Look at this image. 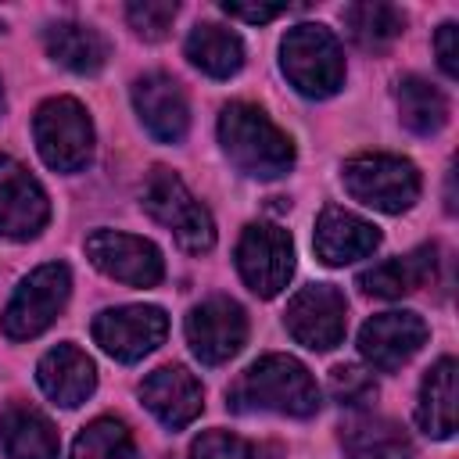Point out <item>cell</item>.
I'll use <instances>...</instances> for the list:
<instances>
[{"label": "cell", "mask_w": 459, "mask_h": 459, "mask_svg": "<svg viewBox=\"0 0 459 459\" xmlns=\"http://www.w3.org/2000/svg\"><path fill=\"white\" fill-rule=\"evenodd\" d=\"M230 405L237 412H280L312 416L319 409V387L312 373L290 355H262L230 387Z\"/></svg>", "instance_id": "1"}, {"label": "cell", "mask_w": 459, "mask_h": 459, "mask_svg": "<svg viewBox=\"0 0 459 459\" xmlns=\"http://www.w3.org/2000/svg\"><path fill=\"white\" fill-rule=\"evenodd\" d=\"M219 140L230 161L255 179H276L294 165L290 136L255 104H226L219 115Z\"/></svg>", "instance_id": "2"}, {"label": "cell", "mask_w": 459, "mask_h": 459, "mask_svg": "<svg viewBox=\"0 0 459 459\" xmlns=\"http://www.w3.org/2000/svg\"><path fill=\"white\" fill-rule=\"evenodd\" d=\"M280 65L290 86L305 97H330L344 82V54L326 25H294L280 43Z\"/></svg>", "instance_id": "3"}, {"label": "cell", "mask_w": 459, "mask_h": 459, "mask_svg": "<svg viewBox=\"0 0 459 459\" xmlns=\"http://www.w3.org/2000/svg\"><path fill=\"white\" fill-rule=\"evenodd\" d=\"M344 186L366 208L398 215L420 197V172L398 154H355L344 161Z\"/></svg>", "instance_id": "4"}, {"label": "cell", "mask_w": 459, "mask_h": 459, "mask_svg": "<svg viewBox=\"0 0 459 459\" xmlns=\"http://www.w3.org/2000/svg\"><path fill=\"white\" fill-rule=\"evenodd\" d=\"M39 158L57 172H79L93 154V126L79 100L50 97L32 118Z\"/></svg>", "instance_id": "5"}, {"label": "cell", "mask_w": 459, "mask_h": 459, "mask_svg": "<svg viewBox=\"0 0 459 459\" xmlns=\"http://www.w3.org/2000/svg\"><path fill=\"white\" fill-rule=\"evenodd\" d=\"M143 208L165 226L172 230V237L179 240V247L186 251H208L215 244V226L208 208L183 186V179L169 169H151L147 183H143Z\"/></svg>", "instance_id": "6"}, {"label": "cell", "mask_w": 459, "mask_h": 459, "mask_svg": "<svg viewBox=\"0 0 459 459\" xmlns=\"http://www.w3.org/2000/svg\"><path fill=\"white\" fill-rule=\"evenodd\" d=\"M68 290H72V273L65 262H47L32 269L4 308V333L14 341L43 333L65 308Z\"/></svg>", "instance_id": "7"}, {"label": "cell", "mask_w": 459, "mask_h": 459, "mask_svg": "<svg viewBox=\"0 0 459 459\" xmlns=\"http://www.w3.org/2000/svg\"><path fill=\"white\" fill-rule=\"evenodd\" d=\"M237 269L258 298H276L294 273V240L273 222H251L237 240Z\"/></svg>", "instance_id": "8"}, {"label": "cell", "mask_w": 459, "mask_h": 459, "mask_svg": "<svg viewBox=\"0 0 459 459\" xmlns=\"http://www.w3.org/2000/svg\"><path fill=\"white\" fill-rule=\"evenodd\" d=\"M287 330L298 344L312 351H330L344 341L348 330V301L330 283L301 287L287 305Z\"/></svg>", "instance_id": "9"}, {"label": "cell", "mask_w": 459, "mask_h": 459, "mask_svg": "<svg viewBox=\"0 0 459 459\" xmlns=\"http://www.w3.org/2000/svg\"><path fill=\"white\" fill-rule=\"evenodd\" d=\"M169 333V316L158 305H122L104 308L93 319V341L118 362H136L151 355Z\"/></svg>", "instance_id": "10"}, {"label": "cell", "mask_w": 459, "mask_h": 459, "mask_svg": "<svg viewBox=\"0 0 459 459\" xmlns=\"http://www.w3.org/2000/svg\"><path fill=\"white\" fill-rule=\"evenodd\" d=\"M86 255L104 276H111L118 283H129V287H154L165 276L161 251L151 240L133 237V233L93 230L86 237Z\"/></svg>", "instance_id": "11"}, {"label": "cell", "mask_w": 459, "mask_h": 459, "mask_svg": "<svg viewBox=\"0 0 459 459\" xmlns=\"http://www.w3.org/2000/svg\"><path fill=\"white\" fill-rule=\"evenodd\" d=\"M183 330H186V341H190L194 355L208 366H219V362L233 359L244 348L247 316L233 298L215 294V298H204L201 305L190 308Z\"/></svg>", "instance_id": "12"}, {"label": "cell", "mask_w": 459, "mask_h": 459, "mask_svg": "<svg viewBox=\"0 0 459 459\" xmlns=\"http://www.w3.org/2000/svg\"><path fill=\"white\" fill-rule=\"evenodd\" d=\"M50 219V201L36 176L7 154H0V237L32 240Z\"/></svg>", "instance_id": "13"}, {"label": "cell", "mask_w": 459, "mask_h": 459, "mask_svg": "<svg viewBox=\"0 0 459 459\" xmlns=\"http://www.w3.org/2000/svg\"><path fill=\"white\" fill-rule=\"evenodd\" d=\"M423 341H427V323L416 312H380L359 330V351L380 373L405 366L423 348Z\"/></svg>", "instance_id": "14"}, {"label": "cell", "mask_w": 459, "mask_h": 459, "mask_svg": "<svg viewBox=\"0 0 459 459\" xmlns=\"http://www.w3.org/2000/svg\"><path fill=\"white\" fill-rule=\"evenodd\" d=\"M133 104L140 122L147 126V133L161 143H179L186 136L190 126V108L186 97L179 90V82L165 72H151L143 79H136L133 86Z\"/></svg>", "instance_id": "15"}, {"label": "cell", "mask_w": 459, "mask_h": 459, "mask_svg": "<svg viewBox=\"0 0 459 459\" xmlns=\"http://www.w3.org/2000/svg\"><path fill=\"white\" fill-rule=\"evenodd\" d=\"M140 398L143 405L172 430L194 423L201 416V384L194 380V373H186L183 366H161L154 369L143 384H140Z\"/></svg>", "instance_id": "16"}, {"label": "cell", "mask_w": 459, "mask_h": 459, "mask_svg": "<svg viewBox=\"0 0 459 459\" xmlns=\"http://www.w3.org/2000/svg\"><path fill=\"white\" fill-rule=\"evenodd\" d=\"M36 380H39V387H43L47 398H54L57 405L72 409V405H82L93 394V387H97V366H93V359L82 348L57 344V348H50L39 359Z\"/></svg>", "instance_id": "17"}, {"label": "cell", "mask_w": 459, "mask_h": 459, "mask_svg": "<svg viewBox=\"0 0 459 459\" xmlns=\"http://www.w3.org/2000/svg\"><path fill=\"white\" fill-rule=\"evenodd\" d=\"M377 244H380L377 226L359 219L355 212L326 204L316 219V251L326 265H348L355 258H366L377 251Z\"/></svg>", "instance_id": "18"}, {"label": "cell", "mask_w": 459, "mask_h": 459, "mask_svg": "<svg viewBox=\"0 0 459 459\" xmlns=\"http://www.w3.org/2000/svg\"><path fill=\"white\" fill-rule=\"evenodd\" d=\"M434 273H437V247L423 244L409 255H398V258H387V262L366 269L359 276V287L373 298H402V294H412V290L434 283Z\"/></svg>", "instance_id": "19"}, {"label": "cell", "mask_w": 459, "mask_h": 459, "mask_svg": "<svg viewBox=\"0 0 459 459\" xmlns=\"http://www.w3.org/2000/svg\"><path fill=\"white\" fill-rule=\"evenodd\" d=\"M0 445L7 459H57L54 423L29 405H7L0 412Z\"/></svg>", "instance_id": "20"}, {"label": "cell", "mask_w": 459, "mask_h": 459, "mask_svg": "<svg viewBox=\"0 0 459 459\" xmlns=\"http://www.w3.org/2000/svg\"><path fill=\"white\" fill-rule=\"evenodd\" d=\"M416 423L430 437L455 434V359H437L420 384Z\"/></svg>", "instance_id": "21"}, {"label": "cell", "mask_w": 459, "mask_h": 459, "mask_svg": "<svg viewBox=\"0 0 459 459\" xmlns=\"http://www.w3.org/2000/svg\"><path fill=\"white\" fill-rule=\"evenodd\" d=\"M43 43H47V54L57 65H65V68H72L79 75H93L108 61V39L97 29L79 25V22H57V25H50L43 32Z\"/></svg>", "instance_id": "22"}, {"label": "cell", "mask_w": 459, "mask_h": 459, "mask_svg": "<svg viewBox=\"0 0 459 459\" xmlns=\"http://www.w3.org/2000/svg\"><path fill=\"white\" fill-rule=\"evenodd\" d=\"M186 57L194 68H201L212 79H230L240 72L244 65V43L233 29L215 25V22H201L190 29L186 36Z\"/></svg>", "instance_id": "23"}, {"label": "cell", "mask_w": 459, "mask_h": 459, "mask_svg": "<svg viewBox=\"0 0 459 459\" xmlns=\"http://www.w3.org/2000/svg\"><path fill=\"white\" fill-rule=\"evenodd\" d=\"M341 445L348 459H412L409 434L384 416H359L344 423Z\"/></svg>", "instance_id": "24"}, {"label": "cell", "mask_w": 459, "mask_h": 459, "mask_svg": "<svg viewBox=\"0 0 459 459\" xmlns=\"http://www.w3.org/2000/svg\"><path fill=\"white\" fill-rule=\"evenodd\" d=\"M398 111H402V122L420 136H434L448 122L445 93L420 75H405L398 82Z\"/></svg>", "instance_id": "25"}, {"label": "cell", "mask_w": 459, "mask_h": 459, "mask_svg": "<svg viewBox=\"0 0 459 459\" xmlns=\"http://www.w3.org/2000/svg\"><path fill=\"white\" fill-rule=\"evenodd\" d=\"M341 18L348 25V36L366 50L387 47L405 29V14L398 7H391V4H348L341 11Z\"/></svg>", "instance_id": "26"}, {"label": "cell", "mask_w": 459, "mask_h": 459, "mask_svg": "<svg viewBox=\"0 0 459 459\" xmlns=\"http://www.w3.org/2000/svg\"><path fill=\"white\" fill-rule=\"evenodd\" d=\"M72 459H140L136 452V441L133 434L111 420V416H100L93 420L72 445Z\"/></svg>", "instance_id": "27"}, {"label": "cell", "mask_w": 459, "mask_h": 459, "mask_svg": "<svg viewBox=\"0 0 459 459\" xmlns=\"http://www.w3.org/2000/svg\"><path fill=\"white\" fill-rule=\"evenodd\" d=\"M330 394H333V402H341L348 409H359V405H366V402L377 398V384L359 366H337L330 373Z\"/></svg>", "instance_id": "28"}, {"label": "cell", "mask_w": 459, "mask_h": 459, "mask_svg": "<svg viewBox=\"0 0 459 459\" xmlns=\"http://www.w3.org/2000/svg\"><path fill=\"white\" fill-rule=\"evenodd\" d=\"M129 25L143 36V39H161L172 29L176 18V4H161V0H143V4H129L126 7Z\"/></svg>", "instance_id": "29"}, {"label": "cell", "mask_w": 459, "mask_h": 459, "mask_svg": "<svg viewBox=\"0 0 459 459\" xmlns=\"http://www.w3.org/2000/svg\"><path fill=\"white\" fill-rule=\"evenodd\" d=\"M190 459H255V448L230 430H204L190 445Z\"/></svg>", "instance_id": "30"}, {"label": "cell", "mask_w": 459, "mask_h": 459, "mask_svg": "<svg viewBox=\"0 0 459 459\" xmlns=\"http://www.w3.org/2000/svg\"><path fill=\"white\" fill-rule=\"evenodd\" d=\"M222 11L230 14V18H240V22H255V25H262V22H273V18H280L287 7L283 4H222Z\"/></svg>", "instance_id": "31"}, {"label": "cell", "mask_w": 459, "mask_h": 459, "mask_svg": "<svg viewBox=\"0 0 459 459\" xmlns=\"http://www.w3.org/2000/svg\"><path fill=\"white\" fill-rule=\"evenodd\" d=\"M434 47H437V61L445 68V75H459V57H455V22H445L434 36Z\"/></svg>", "instance_id": "32"}, {"label": "cell", "mask_w": 459, "mask_h": 459, "mask_svg": "<svg viewBox=\"0 0 459 459\" xmlns=\"http://www.w3.org/2000/svg\"><path fill=\"white\" fill-rule=\"evenodd\" d=\"M0 111H4V90H0Z\"/></svg>", "instance_id": "33"}]
</instances>
